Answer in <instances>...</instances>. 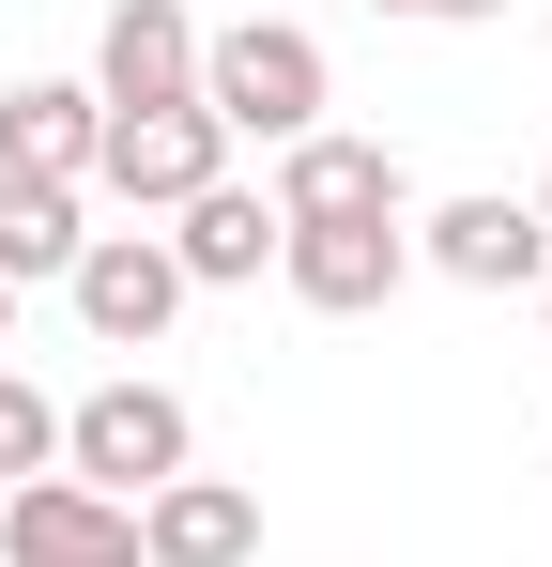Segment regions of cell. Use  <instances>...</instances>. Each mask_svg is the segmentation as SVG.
I'll use <instances>...</instances> for the list:
<instances>
[{
    "label": "cell",
    "mask_w": 552,
    "mask_h": 567,
    "mask_svg": "<svg viewBox=\"0 0 552 567\" xmlns=\"http://www.w3.org/2000/svg\"><path fill=\"white\" fill-rule=\"evenodd\" d=\"M200 107H215V138H307L323 123V31H292V16H231V31H200Z\"/></svg>",
    "instance_id": "obj_1"
},
{
    "label": "cell",
    "mask_w": 552,
    "mask_h": 567,
    "mask_svg": "<svg viewBox=\"0 0 552 567\" xmlns=\"http://www.w3.org/2000/svg\"><path fill=\"white\" fill-rule=\"evenodd\" d=\"M92 185H108V199H139V215H184L200 185H231V138H215V107H108Z\"/></svg>",
    "instance_id": "obj_3"
},
{
    "label": "cell",
    "mask_w": 552,
    "mask_h": 567,
    "mask_svg": "<svg viewBox=\"0 0 552 567\" xmlns=\"http://www.w3.org/2000/svg\"><path fill=\"white\" fill-rule=\"evenodd\" d=\"M384 16H507V0H384Z\"/></svg>",
    "instance_id": "obj_15"
},
{
    "label": "cell",
    "mask_w": 552,
    "mask_h": 567,
    "mask_svg": "<svg viewBox=\"0 0 552 567\" xmlns=\"http://www.w3.org/2000/svg\"><path fill=\"white\" fill-rule=\"evenodd\" d=\"M0 353H16V291H0Z\"/></svg>",
    "instance_id": "obj_16"
},
{
    "label": "cell",
    "mask_w": 552,
    "mask_h": 567,
    "mask_svg": "<svg viewBox=\"0 0 552 567\" xmlns=\"http://www.w3.org/2000/svg\"><path fill=\"white\" fill-rule=\"evenodd\" d=\"M246 553H262V491H246V475L139 491V567H246Z\"/></svg>",
    "instance_id": "obj_8"
},
{
    "label": "cell",
    "mask_w": 552,
    "mask_h": 567,
    "mask_svg": "<svg viewBox=\"0 0 552 567\" xmlns=\"http://www.w3.org/2000/svg\"><path fill=\"white\" fill-rule=\"evenodd\" d=\"M62 291H78V322L108 338V353H154V338H170V307H184V261L154 246V230H92Z\"/></svg>",
    "instance_id": "obj_6"
},
{
    "label": "cell",
    "mask_w": 552,
    "mask_h": 567,
    "mask_svg": "<svg viewBox=\"0 0 552 567\" xmlns=\"http://www.w3.org/2000/svg\"><path fill=\"white\" fill-rule=\"evenodd\" d=\"M184 445H200V430H184V399L170 383H92L78 414H62V475H78V491H108V506H139V491H170L184 475Z\"/></svg>",
    "instance_id": "obj_2"
},
{
    "label": "cell",
    "mask_w": 552,
    "mask_h": 567,
    "mask_svg": "<svg viewBox=\"0 0 552 567\" xmlns=\"http://www.w3.org/2000/svg\"><path fill=\"white\" fill-rule=\"evenodd\" d=\"M154 246L184 261V291H246V277L276 261V199H262V185H200L184 230H154Z\"/></svg>",
    "instance_id": "obj_12"
},
{
    "label": "cell",
    "mask_w": 552,
    "mask_h": 567,
    "mask_svg": "<svg viewBox=\"0 0 552 567\" xmlns=\"http://www.w3.org/2000/svg\"><path fill=\"white\" fill-rule=\"evenodd\" d=\"M246 16H262V0H246Z\"/></svg>",
    "instance_id": "obj_19"
},
{
    "label": "cell",
    "mask_w": 552,
    "mask_h": 567,
    "mask_svg": "<svg viewBox=\"0 0 552 567\" xmlns=\"http://www.w3.org/2000/svg\"><path fill=\"white\" fill-rule=\"evenodd\" d=\"M538 230H552V185H538Z\"/></svg>",
    "instance_id": "obj_17"
},
{
    "label": "cell",
    "mask_w": 552,
    "mask_h": 567,
    "mask_svg": "<svg viewBox=\"0 0 552 567\" xmlns=\"http://www.w3.org/2000/svg\"><path fill=\"white\" fill-rule=\"evenodd\" d=\"M92 138H108L92 78H16L0 93V169H31V185H92Z\"/></svg>",
    "instance_id": "obj_11"
},
{
    "label": "cell",
    "mask_w": 552,
    "mask_h": 567,
    "mask_svg": "<svg viewBox=\"0 0 552 567\" xmlns=\"http://www.w3.org/2000/svg\"><path fill=\"white\" fill-rule=\"evenodd\" d=\"M78 185H31V169H0V291L16 277H78Z\"/></svg>",
    "instance_id": "obj_13"
},
{
    "label": "cell",
    "mask_w": 552,
    "mask_h": 567,
    "mask_svg": "<svg viewBox=\"0 0 552 567\" xmlns=\"http://www.w3.org/2000/svg\"><path fill=\"white\" fill-rule=\"evenodd\" d=\"M92 107H200V16H184V0H108Z\"/></svg>",
    "instance_id": "obj_5"
},
{
    "label": "cell",
    "mask_w": 552,
    "mask_h": 567,
    "mask_svg": "<svg viewBox=\"0 0 552 567\" xmlns=\"http://www.w3.org/2000/svg\"><path fill=\"white\" fill-rule=\"evenodd\" d=\"M276 215H292V230H307V215H415V185H399V154H384V138H323V123H307V138H292V154H276Z\"/></svg>",
    "instance_id": "obj_10"
},
{
    "label": "cell",
    "mask_w": 552,
    "mask_h": 567,
    "mask_svg": "<svg viewBox=\"0 0 552 567\" xmlns=\"http://www.w3.org/2000/svg\"><path fill=\"white\" fill-rule=\"evenodd\" d=\"M0 553L16 567H139V506H108L78 475H31V491H0Z\"/></svg>",
    "instance_id": "obj_7"
},
{
    "label": "cell",
    "mask_w": 552,
    "mask_h": 567,
    "mask_svg": "<svg viewBox=\"0 0 552 567\" xmlns=\"http://www.w3.org/2000/svg\"><path fill=\"white\" fill-rule=\"evenodd\" d=\"M0 475H16V491H31V475H62V399H47V383H16V369H0Z\"/></svg>",
    "instance_id": "obj_14"
},
{
    "label": "cell",
    "mask_w": 552,
    "mask_h": 567,
    "mask_svg": "<svg viewBox=\"0 0 552 567\" xmlns=\"http://www.w3.org/2000/svg\"><path fill=\"white\" fill-rule=\"evenodd\" d=\"M538 307H552V277H538Z\"/></svg>",
    "instance_id": "obj_18"
},
{
    "label": "cell",
    "mask_w": 552,
    "mask_h": 567,
    "mask_svg": "<svg viewBox=\"0 0 552 567\" xmlns=\"http://www.w3.org/2000/svg\"><path fill=\"white\" fill-rule=\"evenodd\" d=\"M276 277L307 291L323 322H368L384 291L415 277V230H399V215H307V230L276 215Z\"/></svg>",
    "instance_id": "obj_4"
},
{
    "label": "cell",
    "mask_w": 552,
    "mask_h": 567,
    "mask_svg": "<svg viewBox=\"0 0 552 567\" xmlns=\"http://www.w3.org/2000/svg\"><path fill=\"white\" fill-rule=\"evenodd\" d=\"M415 261L460 291H538L552 277V230H538V199H446L430 230H415Z\"/></svg>",
    "instance_id": "obj_9"
}]
</instances>
